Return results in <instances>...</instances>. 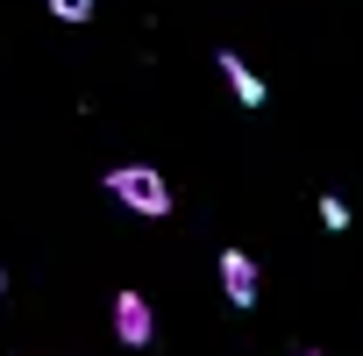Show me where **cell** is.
I'll return each instance as SVG.
<instances>
[{"instance_id": "cell-1", "label": "cell", "mask_w": 363, "mask_h": 356, "mask_svg": "<svg viewBox=\"0 0 363 356\" xmlns=\"http://www.w3.org/2000/svg\"><path fill=\"white\" fill-rule=\"evenodd\" d=\"M100 186H107L128 214H150V221H164V214H171V178H164L157 164H114Z\"/></svg>"}, {"instance_id": "cell-2", "label": "cell", "mask_w": 363, "mask_h": 356, "mask_svg": "<svg viewBox=\"0 0 363 356\" xmlns=\"http://www.w3.org/2000/svg\"><path fill=\"white\" fill-rule=\"evenodd\" d=\"M114 342H121V349H150V342H157V306H150V292H114Z\"/></svg>"}, {"instance_id": "cell-3", "label": "cell", "mask_w": 363, "mask_h": 356, "mask_svg": "<svg viewBox=\"0 0 363 356\" xmlns=\"http://www.w3.org/2000/svg\"><path fill=\"white\" fill-rule=\"evenodd\" d=\"M257 285H264V278H257V257H250V250H221V292H228V306L250 313V306H257Z\"/></svg>"}, {"instance_id": "cell-4", "label": "cell", "mask_w": 363, "mask_h": 356, "mask_svg": "<svg viewBox=\"0 0 363 356\" xmlns=\"http://www.w3.org/2000/svg\"><path fill=\"white\" fill-rule=\"evenodd\" d=\"M214 65H221V79H228V93H235L242 107H264V100H271V86L257 79V65H250L242 50H214Z\"/></svg>"}, {"instance_id": "cell-5", "label": "cell", "mask_w": 363, "mask_h": 356, "mask_svg": "<svg viewBox=\"0 0 363 356\" xmlns=\"http://www.w3.org/2000/svg\"><path fill=\"white\" fill-rule=\"evenodd\" d=\"M43 8H50L57 22H72V29H79V22H93V0H43Z\"/></svg>"}, {"instance_id": "cell-6", "label": "cell", "mask_w": 363, "mask_h": 356, "mask_svg": "<svg viewBox=\"0 0 363 356\" xmlns=\"http://www.w3.org/2000/svg\"><path fill=\"white\" fill-rule=\"evenodd\" d=\"M320 228H349V200H335V193H320Z\"/></svg>"}, {"instance_id": "cell-7", "label": "cell", "mask_w": 363, "mask_h": 356, "mask_svg": "<svg viewBox=\"0 0 363 356\" xmlns=\"http://www.w3.org/2000/svg\"><path fill=\"white\" fill-rule=\"evenodd\" d=\"M292 356H320V349H292Z\"/></svg>"}, {"instance_id": "cell-8", "label": "cell", "mask_w": 363, "mask_h": 356, "mask_svg": "<svg viewBox=\"0 0 363 356\" xmlns=\"http://www.w3.org/2000/svg\"><path fill=\"white\" fill-rule=\"evenodd\" d=\"M0 299H8V278H0Z\"/></svg>"}]
</instances>
